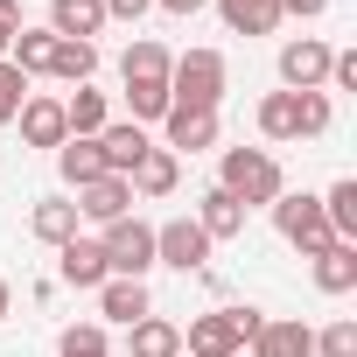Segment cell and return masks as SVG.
Returning a JSON list of instances; mask_svg holds the SVG:
<instances>
[{
	"label": "cell",
	"mask_w": 357,
	"mask_h": 357,
	"mask_svg": "<svg viewBox=\"0 0 357 357\" xmlns=\"http://www.w3.org/2000/svg\"><path fill=\"white\" fill-rule=\"evenodd\" d=\"M294 119H301V140H322L329 133V91H294Z\"/></svg>",
	"instance_id": "4dcf8cb0"
},
{
	"label": "cell",
	"mask_w": 357,
	"mask_h": 357,
	"mask_svg": "<svg viewBox=\"0 0 357 357\" xmlns=\"http://www.w3.org/2000/svg\"><path fill=\"white\" fill-rule=\"evenodd\" d=\"M154 8H161V15H204L211 0H154Z\"/></svg>",
	"instance_id": "74e56055"
},
{
	"label": "cell",
	"mask_w": 357,
	"mask_h": 357,
	"mask_svg": "<svg viewBox=\"0 0 357 357\" xmlns=\"http://www.w3.org/2000/svg\"><path fill=\"white\" fill-rule=\"evenodd\" d=\"M322 218H329V231H336L343 245H357V183H350V175H343V183H329Z\"/></svg>",
	"instance_id": "d4e9b609"
},
{
	"label": "cell",
	"mask_w": 357,
	"mask_h": 357,
	"mask_svg": "<svg viewBox=\"0 0 357 357\" xmlns=\"http://www.w3.org/2000/svg\"><path fill=\"white\" fill-rule=\"evenodd\" d=\"M56 357H112V343H105L98 322H70V329L56 336Z\"/></svg>",
	"instance_id": "f546056e"
},
{
	"label": "cell",
	"mask_w": 357,
	"mask_h": 357,
	"mask_svg": "<svg viewBox=\"0 0 357 357\" xmlns=\"http://www.w3.org/2000/svg\"><path fill=\"white\" fill-rule=\"evenodd\" d=\"M211 8L225 15L231 36H273L280 29V0H211Z\"/></svg>",
	"instance_id": "ac0fdd59"
},
{
	"label": "cell",
	"mask_w": 357,
	"mask_h": 357,
	"mask_svg": "<svg viewBox=\"0 0 357 357\" xmlns=\"http://www.w3.org/2000/svg\"><path fill=\"white\" fill-rule=\"evenodd\" d=\"M22 98H29V77L0 56V126H15V112H22Z\"/></svg>",
	"instance_id": "d6a6232c"
},
{
	"label": "cell",
	"mask_w": 357,
	"mask_h": 357,
	"mask_svg": "<svg viewBox=\"0 0 357 357\" xmlns=\"http://www.w3.org/2000/svg\"><path fill=\"white\" fill-rule=\"evenodd\" d=\"M245 357H315V329H308V322H287V315H280V322L266 315L259 336L245 343Z\"/></svg>",
	"instance_id": "8fae6325"
},
{
	"label": "cell",
	"mask_w": 357,
	"mask_h": 357,
	"mask_svg": "<svg viewBox=\"0 0 357 357\" xmlns=\"http://www.w3.org/2000/svg\"><path fill=\"white\" fill-rule=\"evenodd\" d=\"M315 287H322V294H350V287H357V245H343V238L322 245V252H315Z\"/></svg>",
	"instance_id": "7402d4cb"
},
{
	"label": "cell",
	"mask_w": 357,
	"mask_h": 357,
	"mask_svg": "<svg viewBox=\"0 0 357 357\" xmlns=\"http://www.w3.org/2000/svg\"><path fill=\"white\" fill-rule=\"evenodd\" d=\"M329 84L336 91H357V50H336L329 56Z\"/></svg>",
	"instance_id": "e575fe53"
},
{
	"label": "cell",
	"mask_w": 357,
	"mask_h": 357,
	"mask_svg": "<svg viewBox=\"0 0 357 357\" xmlns=\"http://www.w3.org/2000/svg\"><path fill=\"white\" fill-rule=\"evenodd\" d=\"M161 147L183 161V154H204V147H218V112L211 105H168V119H161Z\"/></svg>",
	"instance_id": "ba28073f"
},
{
	"label": "cell",
	"mask_w": 357,
	"mask_h": 357,
	"mask_svg": "<svg viewBox=\"0 0 357 357\" xmlns=\"http://www.w3.org/2000/svg\"><path fill=\"white\" fill-rule=\"evenodd\" d=\"M329 43H315V36H294V43H280V91H322L329 84Z\"/></svg>",
	"instance_id": "52a82bcc"
},
{
	"label": "cell",
	"mask_w": 357,
	"mask_h": 357,
	"mask_svg": "<svg viewBox=\"0 0 357 357\" xmlns=\"http://www.w3.org/2000/svg\"><path fill=\"white\" fill-rule=\"evenodd\" d=\"M225 84H231V70H225L218 50H183V56L168 63V98H175V105H211V112H218Z\"/></svg>",
	"instance_id": "3957f363"
},
{
	"label": "cell",
	"mask_w": 357,
	"mask_h": 357,
	"mask_svg": "<svg viewBox=\"0 0 357 357\" xmlns=\"http://www.w3.org/2000/svg\"><path fill=\"white\" fill-rule=\"evenodd\" d=\"M147 147H154V140H147V126H133V119H112V126L98 133V154H105V168H112V175H133Z\"/></svg>",
	"instance_id": "4fadbf2b"
},
{
	"label": "cell",
	"mask_w": 357,
	"mask_h": 357,
	"mask_svg": "<svg viewBox=\"0 0 357 357\" xmlns=\"http://www.w3.org/2000/svg\"><path fill=\"white\" fill-rule=\"evenodd\" d=\"M50 56H56V36H50V29H22L15 50H8V63H15L22 77H50Z\"/></svg>",
	"instance_id": "cb8c5ba5"
},
{
	"label": "cell",
	"mask_w": 357,
	"mask_h": 357,
	"mask_svg": "<svg viewBox=\"0 0 357 357\" xmlns=\"http://www.w3.org/2000/svg\"><path fill=\"white\" fill-rule=\"evenodd\" d=\"M70 204L91 225H119V218H133V183H126V175H98V183H84Z\"/></svg>",
	"instance_id": "30bf717a"
},
{
	"label": "cell",
	"mask_w": 357,
	"mask_h": 357,
	"mask_svg": "<svg viewBox=\"0 0 357 357\" xmlns=\"http://www.w3.org/2000/svg\"><path fill=\"white\" fill-rule=\"evenodd\" d=\"M154 266H175V273H204L211 266V238L197 218H168L154 225Z\"/></svg>",
	"instance_id": "8992f818"
},
{
	"label": "cell",
	"mask_w": 357,
	"mask_h": 357,
	"mask_svg": "<svg viewBox=\"0 0 357 357\" xmlns=\"http://www.w3.org/2000/svg\"><path fill=\"white\" fill-rule=\"evenodd\" d=\"M168 50L154 43V36H140V43H126V56H119V77H154V84H168Z\"/></svg>",
	"instance_id": "4316f807"
},
{
	"label": "cell",
	"mask_w": 357,
	"mask_h": 357,
	"mask_svg": "<svg viewBox=\"0 0 357 357\" xmlns=\"http://www.w3.org/2000/svg\"><path fill=\"white\" fill-rule=\"evenodd\" d=\"M231 357H245V350H231Z\"/></svg>",
	"instance_id": "ab89813d"
},
{
	"label": "cell",
	"mask_w": 357,
	"mask_h": 357,
	"mask_svg": "<svg viewBox=\"0 0 357 357\" xmlns=\"http://www.w3.org/2000/svg\"><path fill=\"white\" fill-rule=\"evenodd\" d=\"M126 350L133 357H183V329H175L168 315H140L126 329Z\"/></svg>",
	"instance_id": "d6986e66"
},
{
	"label": "cell",
	"mask_w": 357,
	"mask_h": 357,
	"mask_svg": "<svg viewBox=\"0 0 357 357\" xmlns=\"http://www.w3.org/2000/svg\"><path fill=\"white\" fill-rule=\"evenodd\" d=\"M218 190H231L245 211H259V204H273V197L287 190V175H280L273 147H225V161H218Z\"/></svg>",
	"instance_id": "6da1fadb"
},
{
	"label": "cell",
	"mask_w": 357,
	"mask_h": 357,
	"mask_svg": "<svg viewBox=\"0 0 357 357\" xmlns=\"http://www.w3.org/2000/svg\"><path fill=\"white\" fill-rule=\"evenodd\" d=\"M91 70H98V43H63V36H56L50 77H63V84H91Z\"/></svg>",
	"instance_id": "484cf974"
},
{
	"label": "cell",
	"mask_w": 357,
	"mask_h": 357,
	"mask_svg": "<svg viewBox=\"0 0 357 357\" xmlns=\"http://www.w3.org/2000/svg\"><path fill=\"white\" fill-rule=\"evenodd\" d=\"M126 183H133V197H168L175 183H183V161H175L168 147H147V154H140V168L126 175Z\"/></svg>",
	"instance_id": "ffe728a7"
},
{
	"label": "cell",
	"mask_w": 357,
	"mask_h": 357,
	"mask_svg": "<svg viewBox=\"0 0 357 357\" xmlns=\"http://www.w3.org/2000/svg\"><path fill=\"white\" fill-rule=\"evenodd\" d=\"M98 252H105L112 280H147V266H154V225H140V218H119V225H105Z\"/></svg>",
	"instance_id": "5b68a950"
},
{
	"label": "cell",
	"mask_w": 357,
	"mask_h": 357,
	"mask_svg": "<svg viewBox=\"0 0 357 357\" xmlns=\"http://www.w3.org/2000/svg\"><path fill=\"white\" fill-rule=\"evenodd\" d=\"M197 225H204V238H211V245H218V238H238V231H245V204H238L231 190H218V183H211V190L197 197Z\"/></svg>",
	"instance_id": "5bb4252c"
},
{
	"label": "cell",
	"mask_w": 357,
	"mask_h": 357,
	"mask_svg": "<svg viewBox=\"0 0 357 357\" xmlns=\"http://www.w3.org/2000/svg\"><path fill=\"white\" fill-rule=\"evenodd\" d=\"M15 119H22V140L29 147H63L70 140V119H63V98L56 91H29Z\"/></svg>",
	"instance_id": "9c48e42d"
},
{
	"label": "cell",
	"mask_w": 357,
	"mask_h": 357,
	"mask_svg": "<svg viewBox=\"0 0 357 357\" xmlns=\"http://www.w3.org/2000/svg\"><path fill=\"white\" fill-rule=\"evenodd\" d=\"M259 308L252 301H238V308H211V315H197L190 329H183V357H231V350H245L252 336H259Z\"/></svg>",
	"instance_id": "7a4b0ae2"
},
{
	"label": "cell",
	"mask_w": 357,
	"mask_h": 357,
	"mask_svg": "<svg viewBox=\"0 0 357 357\" xmlns=\"http://www.w3.org/2000/svg\"><path fill=\"white\" fill-rule=\"evenodd\" d=\"M29 231H36L43 245H70V238H77V204H70V197H43V204L29 211Z\"/></svg>",
	"instance_id": "44dd1931"
},
{
	"label": "cell",
	"mask_w": 357,
	"mask_h": 357,
	"mask_svg": "<svg viewBox=\"0 0 357 357\" xmlns=\"http://www.w3.org/2000/svg\"><path fill=\"white\" fill-rule=\"evenodd\" d=\"M98 315H105V322H119V329H133L140 315H154L147 280H105V287H98Z\"/></svg>",
	"instance_id": "2e32d148"
},
{
	"label": "cell",
	"mask_w": 357,
	"mask_h": 357,
	"mask_svg": "<svg viewBox=\"0 0 357 357\" xmlns=\"http://www.w3.org/2000/svg\"><path fill=\"white\" fill-rule=\"evenodd\" d=\"M63 119H70V140H98V133L112 126V105H105V91L77 84V91L63 98Z\"/></svg>",
	"instance_id": "e0dca14e"
},
{
	"label": "cell",
	"mask_w": 357,
	"mask_h": 357,
	"mask_svg": "<svg viewBox=\"0 0 357 357\" xmlns=\"http://www.w3.org/2000/svg\"><path fill=\"white\" fill-rule=\"evenodd\" d=\"M56 273H63V287H105V280H112L98 238H70V245H56Z\"/></svg>",
	"instance_id": "7c38bea8"
},
{
	"label": "cell",
	"mask_w": 357,
	"mask_h": 357,
	"mask_svg": "<svg viewBox=\"0 0 357 357\" xmlns=\"http://www.w3.org/2000/svg\"><path fill=\"white\" fill-rule=\"evenodd\" d=\"M8 308H15V287H8V280H0V315H8Z\"/></svg>",
	"instance_id": "f35d334b"
},
{
	"label": "cell",
	"mask_w": 357,
	"mask_h": 357,
	"mask_svg": "<svg viewBox=\"0 0 357 357\" xmlns=\"http://www.w3.org/2000/svg\"><path fill=\"white\" fill-rule=\"evenodd\" d=\"M266 211H273L280 238H287V245H301L308 259H315L322 245H336V231H329V218H322V197H294V190H280Z\"/></svg>",
	"instance_id": "277c9868"
},
{
	"label": "cell",
	"mask_w": 357,
	"mask_h": 357,
	"mask_svg": "<svg viewBox=\"0 0 357 357\" xmlns=\"http://www.w3.org/2000/svg\"><path fill=\"white\" fill-rule=\"evenodd\" d=\"M259 133H266V140H301L294 91H266V98H259Z\"/></svg>",
	"instance_id": "f1b7e54d"
},
{
	"label": "cell",
	"mask_w": 357,
	"mask_h": 357,
	"mask_svg": "<svg viewBox=\"0 0 357 357\" xmlns=\"http://www.w3.org/2000/svg\"><path fill=\"white\" fill-rule=\"evenodd\" d=\"M56 168H63L70 190H84V183H98V175H112L105 154H98V140H63V147H56Z\"/></svg>",
	"instance_id": "603a6c76"
},
{
	"label": "cell",
	"mask_w": 357,
	"mask_h": 357,
	"mask_svg": "<svg viewBox=\"0 0 357 357\" xmlns=\"http://www.w3.org/2000/svg\"><path fill=\"white\" fill-rule=\"evenodd\" d=\"M315 357H357V315H336L329 329H315Z\"/></svg>",
	"instance_id": "1f68e13d"
},
{
	"label": "cell",
	"mask_w": 357,
	"mask_h": 357,
	"mask_svg": "<svg viewBox=\"0 0 357 357\" xmlns=\"http://www.w3.org/2000/svg\"><path fill=\"white\" fill-rule=\"evenodd\" d=\"M98 29H105V0H50V36L91 43Z\"/></svg>",
	"instance_id": "9a60e30c"
},
{
	"label": "cell",
	"mask_w": 357,
	"mask_h": 357,
	"mask_svg": "<svg viewBox=\"0 0 357 357\" xmlns=\"http://www.w3.org/2000/svg\"><path fill=\"white\" fill-rule=\"evenodd\" d=\"M322 8H329V0H280V15H301V22H315Z\"/></svg>",
	"instance_id": "8d00e7d4"
},
{
	"label": "cell",
	"mask_w": 357,
	"mask_h": 357,
	"mask_svg": "<svg viewBox=\"0 0 357 357\" xmlns=\"http://www.w3.org/2000/svg\"><path fill=\"white\" fill-rule=\"evenodd\" d=\"M154 0H105V22H140Z\"/></svg>",
	"instance_id": "d590c367"
},
{
	"label": "cell",
	"mask_w": 357,
	"mask_h": 357,
	"mask_svg": "<svg viewBox=\"0 0 357 357\" xmlns=\"http://www.w3.org/2000/svg\"><path fill=\"white\" fill-rule=\"evenodd\" d=\"M168 84H154V77H126V112H133V126H147V119H168Z\"/></svg>",
	"instance_id": "83f0119b"
},
{
	"label": "cell",
	"mask_w": 357,
	"mask_h": 357,
	"mask_svg": "<svg viewBox=\"0 0 357 357\" xmlns=\"http://www.w3.org/2000/svg\"><path fill=\"white\" fill-rule=\"evenodd\" d=\"M29 22H22V0H0V56L15 50V36H22Z\"/></svg>",
	"instance_id": "836d02e7"
}]
</instances>
